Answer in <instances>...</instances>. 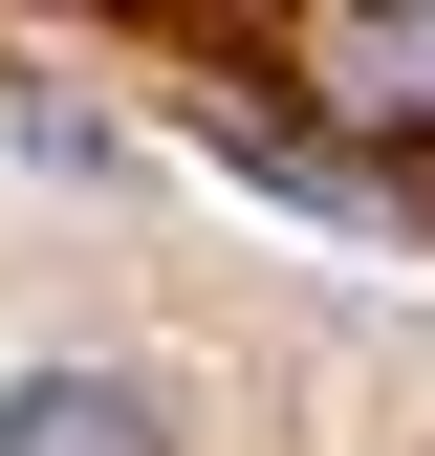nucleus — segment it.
Returning <instances> with one entry per match:
<instances>
[{"instance_id": "f257e3e1", "label": "nucleus", "mask_w": 435, "mask_h": 456, "mask_svg": "<svg viewBox=\"0 0 435 456\" xmlns=\"http://www.w3.org/2000/svg\"><path fill=\"white\" fill-rule=\"evenodd\" d=\"M305 87L349 109V131H435V0H326V44H305Z\"/></svg>"}, {"instance_id": "f03ea898", "label": "nucleus", "mask_w": 435, "mask_h": 456, "mask_svg": "<svg viewBox=\"0 0 435 456\" xmlns=\"http://www.w3.org/2000/svg\"><path fill=\"white\" fill-rule=\"evenodd\" d=\"M0 456H175L152 370H0Z\"/></svg>"}]
</instances>
